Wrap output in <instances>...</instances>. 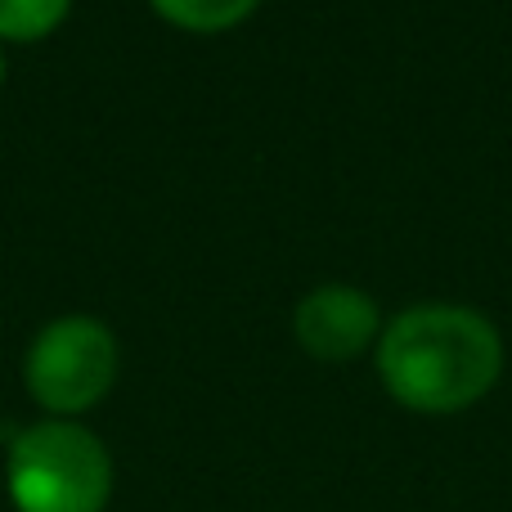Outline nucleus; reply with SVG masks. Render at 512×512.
<instances>
[{"instance_id": "5", "label": "nucleus", "mask_w": 512, "mask_h": 512, "mask_svg": "<svg viewBox=\"0 0 512 512\" xmlns=\"http://www.w3.org/2000/svg\"><path fill=\"white\" fill-rule=\"evenodd\" d=\"M149 5L162 23L180 27V32L212 36V32H230V27H239L261 0H149Z\"/></svg>"}, {"instance_id": "3", "label": "nucleus", "mask_w": 512, "mask_h": 512, "mask_svg": "<svg viewBox=\"0 0 512 512\" xmlns=\"http://www.w3.org/2000/svg\"><path fill=\"white\" fill-rule=\"evenodd\" d=\"M117 337L95 315H63L32 337L23 360L27 396L54 418L95 409L117 382Z\"/></svg>"}, {"instance_id": "2", "label": "nucleus", "mask_w": 512, "mask_h": 512, "mask_svg": "<svg viewBox=\"0 0 512 512\" xmlns=\"http://www.w3.org/2000/svg\"><path fill=\"white\" fill-rule=\"evenodd\" d=\"M5 486L18 512H104L113 499V459L90 427L45 418L14 436Z\"/></svg>"}, {"instance_id": "7", "label": "nucleus", "mask_w": 512, "mask_h": 512, "mask_svg": "<svg viewBox=\"0 0 512 512\" xmlns=\"http://www.w3.org/2000/svg\"><path fill=\"white\" fill-rule=\"evenodd\" d=\"M0 86H5V54H0Z\"/></svg>"}, {"instance_id": "4", "label": "nucleus", "mask_w": 512, "mask_h": 512, "mask_svg": "<svg viewBox=\"0 0 512 512\" xmlns=\"http://www.w3.org/2000/svg\"><path fill=\"white\" fill-rule=\"evenodd\" d=\"M292 333L306 355L324 364H346L382 337V315L369 292L351 288V283H319L315 292L301 297Z\"/></svg>"}, {"instance_id": "6", "label": "nucleus", "mask_w": 512, "mask_h": 512, "mask_svg": "<svg viewBox=\"0 0 512 512\" xmlns=\"http://www.w3.org/2000/svg\"><path fill=\"white\" fill-rule=\"evenodd\" d=\"M72 0H0V41H41L68 18Z\"/></svg>"}, {"instance_id": "1", "label": "nucleus", "mask_w": 512, "mask_h": 512, "mask_svg": "<svg viewBox=\"0 0 512 512\" xmlns=\"http://www.w3.org/2000/svg\"><path fill=\"white\" fill-rule=\"evenodd\" d=\"M504 373V337L481 310L423 301L378 337V378L414 414H459L490 396Z\"/></svg>"}]
</instances>
